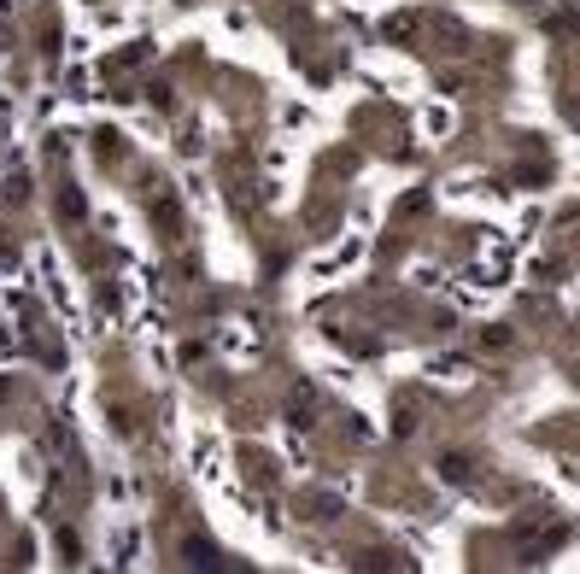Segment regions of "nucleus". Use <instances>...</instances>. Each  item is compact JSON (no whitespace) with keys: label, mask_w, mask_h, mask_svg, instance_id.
<instances>
[{"label":"nucleus","mask_w":580,"mask_h":574,"mask_svg":"<svg viewBox=\"0 0 580 574\" xmlns=\"http://www.w3.org/2000/svg\"><path fill=\"white\" fill-rule=\"evenodd\" d=\"M59 211H65V217H82V199H77V188H65V199H59Z\"/></svg>","instance_id":"obj_2"},{"label":"nucleus","mask_w":580,"mask_h":574,"mask_svg":"<svg viewBox=\"0 0 580 574\" xmlns=\"http://www.w3.org/2000/svg\"><path fill=\"white\" fill-rule=\"evenodd\" d=\"M182 563L188 569H223V551H217L212 540H188L182 545Z\"/></svg>","instance_id":"obj_1"}]
</instances>
